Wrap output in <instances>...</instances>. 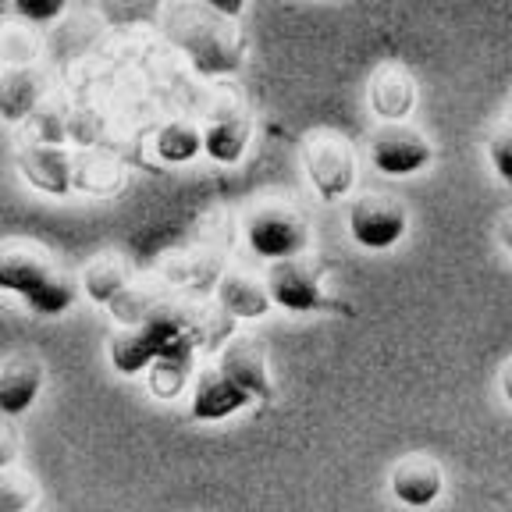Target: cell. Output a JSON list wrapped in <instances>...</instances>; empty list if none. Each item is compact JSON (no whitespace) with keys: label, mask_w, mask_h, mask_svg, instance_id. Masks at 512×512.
<instances>
[{"label":"cell","mask_w":512,"mask_h":512,"mask_svg":"<svg viewBox=\"0 0 512 512\" xmlns=\"http://www.w3.org/2000/svg\"><path fill=\"white\" fill-rule=\"evenodd\" d=\"M0 292H15L29 310L43 317H61L79 299V285L40 242H0Z\"/></svg>","instance_id":"6da1fadb"},{"label":"cell","mask_w":512,"mask_h":512,"mask_svg":"<svg viewBox=\"0 0 512 512\" xmlns=\"http://www.w3.org/2000/svg\"><path fill=\"white\" fill-rule=\"evenodd\" d=\"M232 18L221 15H196V11H178L175 25H171V36L175 43L192 57L196 72L203 75H228L239 72L242 54H246V43L232 29Z\"/></svg>","instance_id":"7a4b0ae2"},{"label":"cell","mask_w":512,"mask_h":512,"mask_svg":"<svg viewBox=\"0 0 512 512\" xmlns=\"http://www.w3.org/2000/svg\"><path fill=\"white\" fill-rule=\"evenodd\" d=\"M246 242L256 256L264 260H285V256H306L313 235H310V221L299 207L292 203H260V207L249 210L246 224Z\"/></svg>","instance_id":"3957f363"},{"label":"cell","mask_w":512,"mask_h":512,"mask_svg":"<svg viewBox=\"0 0 512 512\" xmlns=\"http://www.w3.org/2000/svg\"><path fill=\"white\" fill-rule=\"evenodd\" d=\"M306 160V178L317 189L320 200H345L356 185V153H352L349 139L338 132H310L303 146Z\"/></svg>","instance_id":"277c9868"},{"label":"cell","mask_w":512,"mask_h":512,"mask_svg":"<svg viewBox=\"0 0 512 512\" xmlns=\"http://www.w3.org/2000/svg\"><path fill=\"white\" fill-rule=\"evenodd\" d=\"M406 203L392 192H363L349 203V235L363 249H392L406 239Z\"/></svg>","instance_id":"5b68a950"},{"label":"cell","mask_w":512,"mask_h":512,"mask_svg":"<svg viewBox=\"0 0 512 512\" xmlns=\"http://www.w3.org/2000/svg\"><path fill=\"white\" fill-rule=\"evenodd\" d=\"M267 296L274 306L288 313H324V310H342L335 299L324 292L317 271L306 264L303 256H285V260H271V271L264 278Z\"/></svg>","instance_id":"8992f818"},{"label":"cell","mask_w":512,"mask_h":512,"mask_svg":"<svg viewBox=\"0 0 512 512\" xmlns=\"http://www.w3.org/2000/svg\"><path fill=\"white\" fill-rule=\"evenodd\" d=\"M434 150L424 132L409 128L406 121H384L370 136V160L388 178H409L431 164Z\"/></svg>","instance_id":"52a82bcc"},{"label":"cell","mask_w":512,"mask_h":512,"mask_svg":"<svg viewBox=\"0 0 512 512\" xmlns=\"http://www.w3.org/2000/svg\"><path fill=\"white\" fill-rule=\"evenodd\" d=\"M249 132H253V121L242 100L235 93H224L217 104H210L203 121V153L217 164H239L246 157Z\"/></svg>","instance_id":"ba28073f"},{"label":"cell","mask_w":512,"mask_h":512,"mask_svg":"<svg viewBox=\"0 0 512 512\" xmlns=\"http://www.w3.org/2000/svg\"><path fill=\"white\" fill-rule=\"evenodd\" d=\"M43 384H47V363L36 352H15L0 363V416H22L36 406Z\"/></svg>","instance_id":"9c48e42d"},{"label":"cell","mask_w":512,"mask_h":512,"mask_svg":"<svg viewBox=\"0 0 512 512\" xmlns=\"http://www.w3.org/2000/svg\"><path fill=\"white\" fill-rule=\"evenodd\" d=\"M228 381H235L249 399H274V384L271 370H267V349L260 345V338H235V342L224 345L221 360H217Z\"/></svg>","instance_id":"30bf717a"},{"label":"cell","mask_w":512,"mask_h":512,"mask_svg":"<svg viewBox=\"0 0 512 512\" xmlns=\"http://www.w3.org/2000/svg\"><path fill=\"white\" fill-rule=\"evenodd\" d=\"M388 484H392L395 502L409 505V509H427V505L438 502L441 491H445V473H441V466L434 463L431 456L413 452V456L395 463Z\"/></svg>","instance_id":"8fae6325"},{"label":"cell","mask_w":512,"mask_h":512,"mask_svg":"<svg viewBox=\"0 0 512 512\" xmlns=\"http://www.w3.org/2000/svg\"><path fill=\"white\" fill-rule=\"evenodd\" d=\"M367 104L381 121H406L416 107V82L402 64L388 61L370 75Z\"/></svg>","instance_id":"7c38bea8"},{"label":"cell","mask_w":512,"mask_h":512,"mask_svg":"<svg viewBox=\"0 0 512 512\" xmlns=\"http://www.w3.org/2000/svg\"><path fill=\"white\" fill-rule=\"evenodd\" d=\"M246 406H253V399L235 381H228L217 367L203 370L196 388H192V416L196 420H228V416L242 413Z\"/></svg>","instance_id":"4fadbf2b"},{"label":"cell","mask_w":512,"mask_h":512,"mask_svg":"<svg viewBox=\"0 0 512 512\" xmlns=\"http://www.w3.org/2000/svg\"><path fill=\"white\" fill-rule=\"evenodd\" d=\"M18 164H22V175L29 178L36 189L50 192V196H61V192L72 189V157L57 146H29V150L18 153Z\"/></svg>","instance_id":"5bb4252c"},{"label":"cell","mask_w":512,"mask_h":512,"mask_svg":"<svg viewBox=\"0 0 512 512\" xmlns=\"http://www.w3.org/2000/svg\"><path fill=\"white\" fill-rule=\"evenodd\" d=\"M217 299L221 306L232 317H242V320H260L267 317L271 310V296H267V285L264 281H256L253 274L246 271H228L221 281H217Z\"/></svg>","instance_id":"9a60e30c"},{"label":"cell","mask_w":512,"mask_h":512,"mask_svg":"<svg viewBox=\"0 0 512 512\" xmlns=\"http://www.w3.org/2000/svg\"><path fill=\"white\" fill-rule=\"evenodd\" d=\"M43 96V75L32 72L29 64H15L0 75V118L22 121L36 111Z\"/></svg>","instance_id":"2e32d148"},{"label":"cell","mask_w":512,"mask_h":512,"mask_svg":"<svg viewBox=\"0 0 512 512\" xmlns=\"http://www.w3.org/2000/svg\"><path fill=\"white\" fill-rule=\"evenodd\" d=\"M82 285H86V296L93 303H114V296H118L121 288H128V264L118 253L96 256L93 264L86 267Z\"/></svg>","instance_id":"e0dca14e"},{"label":"cell","mask_w":512,"mask_h":512,"mask_svg":"<svg viewBox=\"0 0 512 512\" xmlns=\"http://www.w3.org/2000/svg\"><path fill=\"white\" fill-rule=\"evenodd\" d=\"M203 150V132L192 121H171L160 128L157 136V153L168 164H189L196 153Z\"/></svg>","instance_id":"ac0fdd59"},{"label":"cell","mask_w":512,"mask_h":512,"mask_svg":"<svg viewBox=\"0 0 512 512\" xmlns=\"http://www.w3.org/2000/svg\"><path fill=\"white\" fill-rule=\"evenodd\" d=\"M40 502V484L25 470H15V463L0 470V512H18Z\"/></svg>","instance_id":"d6986e66"},{"label":"cell","mask_w":512,"mask_h":512,"mask_svg":"<svg viewBox=\"0 0 512 512\" xmlns=\"http://www.w3.org/2000/svg\"><path fill=\"white\" fill-rule=\"evenodd\" d=\"M160 0H100L107 22H121V25H136V22H150L157 15Z\"/></svg>","instance_id":"ffe728a7"},{"label":"cell","mask_w":512,"mask_h":512,"mask_svg":"<svg viewBox=\"0 0 512 512\" xmlns=\"http://www.w3.org/2000/svg\"><path fill=\"white\" fill-rule=\"evenodd\" d=\"M15 4V15L29 25H47V22H57V18L68 11L72 0H11Z\"/></svg>","instance_id":"44dd1931"},{"label":"cell","mask_w":512,"mask_h":512,"mask_svg":"<svg viewBox=\"0 0 512 512\" xmlns=\"http://www.w3.org/2000/svg\"><path fill=\"white\" fill-rule=\"evenodd\" d=\"M488 160H491V168H495V175L502 178L505 185H512V125L491 132Z\"/></svg>","instance_id":"7402d4cb"},{"label":"cell","mask_w":512,"mask_h":512,"mask_svg":"<svg viewBox=\"0 0 512 512\" xmlns=\"http://www.w3.org/2000/svg\"><path fill=\"white\" fill-rule=\"evenodd\" d=\"M18 459V434L8 424V416H0V470L11 466Z\"/></svg>","instance_id":"603a6c76"},{"label":"cell","mask_w":512,"mask_h":512,"mask_svg":"<svg viewBox=\"0 0 512 512\" xmlns=\"http://www.w3.org/2000/svg\"><path fill=\"white\" fill-rule=\"evenodd\" d=\"M200 4H203V8H207V11H214V15L232 18V22H235V18H239L242 11H246L249 0H200Z\"/></svg>","instance_id":"cb8c5ba5"},{"label":"cell","mask_w":512,"mask_h":512,"mask_svg":"<svg viewBox=\"0 0 512 512\" xmlns=\"http://www.w3.org/2000/svg\"><path fill=\"white\" fill-rule=\"evenodd\" d=\"M498 239H502V246L512 253V214H505L502 221H498Z\"/></svg>","instance_id":"d4e9b609"},{"label":"cell","mask_w":512,"mask_h":512,"mask_svg":"<svg viewBox=\"0 0 512 512\" xmlns=\"http://www.w3.org/2000/svg\"><path fill=\"white\" fill-rule=\"evenodd\" d=\"M498 381H502V395H505V402H509V406H512V360L502 367V377H498Z\"/></svg>","instance_id":"484cf974"},{"label":"cell","mask_w":512,"mask_h":512,"mask_svg":"<svg viewBox=\"0 0 512 512\" xmlns=\"http://www.w3.org/2000/svg\"><path fill=\"white\" fill-rule=\"evenodd\" d=\"M509 125H512V121H509Z\"/></svg>","instance_id":"4316f807"}]
</instances>
